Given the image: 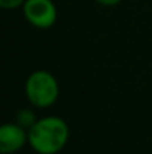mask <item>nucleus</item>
Returning a JSON list of instances; mask_svg holds the SVG:
<instances>
[{
  "instance_id": "obj_5",
  "label": "nucleus",
  "mask_w": 152,
  "mask_h": 154,
  "mask_svg": "<svg viewBox=\"0 0 152 154\" xmlns=\"http://www.w3.org/2000/svg\"><path fill=\"white\" fill-rule=\"evenodd\" d=\"M16 120H18V124H19L21 127H24V129H30V127L36 123L34 114H33L30 109H22V111H19Z\"/></svg>"
},
{
  "instance_id": "obj_6",
  "label": "nucleus",
  "mask_w": 152,
  "mask_h": 154,
  "mask_svg": "<svg viewBox=\"0 0 152 154\" xmlns=\"http://www.w3.org/2000/svg\"><path fill=\"white\" fill-rule=\"evenodd\" d=\"M22 3H25V0H0V6L4 9H15Z\"/></svg>"
},
{
  "instance_id": "obj_3",
  "label": "nucleus",
  "mask_w": 152,
  "mask_h": 154,
  "mask_svg": "<svg viewBox=\"0 0 152 154\" xmlns=\"http://www.w3.org/2000/svg\"><path fill=\"white\" fill-rule=\"evenodd\" d=\"M24 15L34 27L48 29L57 20V9L51 0H25Z\"/></svg>"
},
{
  "instance_id": "obj_2",
  "label": "nucleus",
  "mask_w": 152,
  "mask_h": 154,
  "mask_svg": "<svg viewBox=\"0 0 152 154\" xmlns=\"http://www.w3.org/2000/svg\"><path fill=\"white\" fill-rule=\"evenodd\" d=\"M25 93L28 100L34 106L48 108L58 97V84L51 73L45 70H37L28 76Z\"/></svg>"
},
{
  "instance_id": "obj_7",
  "label": "nucleus",
  "mask_w": 152,
  "mask_h": 154,
  "mask_svg": "<svg viewBox=\"0 0 152 154\" xmlns=\"http://www.w3.org/2000/svg\"><path fill=\"white\" fill-rule=\"evenodd\" d=\"M96 2H99L100 5H104V6H115V5H118L121 0H96Z\"/></svg>"
},
{
  "instance_id": "obj_4",
  "label": "nucleus",
  "mask_w": 152,
  "mask_h": 154,
  "mask_svg": "<svg viewBox=\"0 0 152 154\" xmlns=\"http://www.w3.org/2000/svg\"><path fill=\"white\" fill-rule=\"evenodd\" d=\"M28 133L24 132V127L19 124H3L0 129V151L3 154H12L18 151L25 141Z\"/></svg>"
},
{
  "instance_id": "obj_1",
  "label": "nucleus",
  "mask_w": 152,
  "mask_h": 154,
  "mask_svg": "<svg viewBox=\"0 0 152 154\" xmlns=\"http://www.w3.org/2000/svg\"><path fill=\"white\" fill-rule=\"evenodd\" d=\"M69 127L58 117H46L28 129V142L40 154L58 153L67 142Z\"/></svg>"
}]
</instances>
